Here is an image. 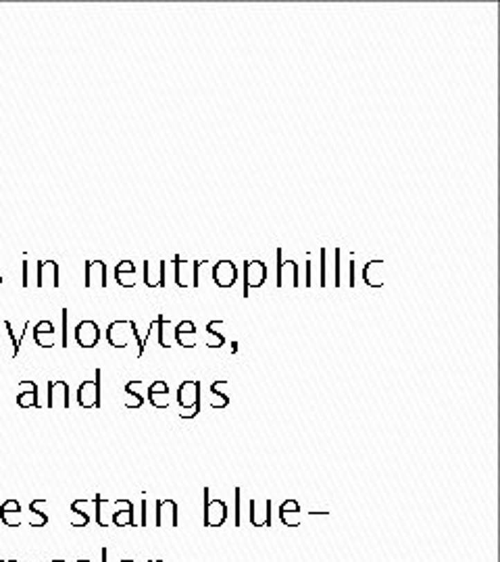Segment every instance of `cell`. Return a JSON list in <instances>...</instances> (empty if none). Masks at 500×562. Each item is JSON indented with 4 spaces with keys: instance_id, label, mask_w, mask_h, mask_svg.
Here are the masks:
<instances>
[{
    "instance_id": "1",
    "label": "cell",
    "mask_w": 500,
    "mask_h": 562,
    "mask_svg": "<svg viewBox=\"0 0 500 562\" xmlns=\"http://www.w3.org/2000/svg\"><path fill=\"white\" fill-rule=\"evenodd\" d=\"M177 406L181 419H196L200 413V381L198 379H186L177 388Z\"/></svg>"
},
{
    "instance_id": "2",
    "label": "cell",
    "mask_w": 500,
    "mask_h": 562,
    "mask_svg": "<svg viewBox=\"0 0 500 562\" xmlns=\"http://www.w3.org/2000/svg\"><path fill=\"white\" fill-rule=\"evenodd\" d=\"M204 260H184L181 256H173V264H175V284L179 288H198L200 279H198V271L202 266Z\"/></svg>"
},
{
    "instance_id": "3",
    "label": "cell",
    "mask_w": 500,
    "mask_h": 562,
    "mask_svg": "<svg viewBox=\"0 0 500 562\" xmlns=\"http://www.w3.org/2000/svg\"><path fill=\"white\" fill-rule=\"evenodd\" d=\"M202 498H204V520H202V525L206 529L223 527L225 520H227V504L223 500H213L208 487L202 489Z\"/></svg>"
},
{
    "instance_id": "4",
    "label": "cell",
    "mask_w": 500,
    "mask_h": 562,
    "mask_svg": "<svg viewBox=\"0 0 500 562\" xmlns=\"http://www.w3.org/2000/svg\"><path fill=\"white\" fill-rule=\"evenodd\" d=\"M278 256V279H276V286L278 288H301V266L296 260H284V250L278 248L276 252Z\"/></svg>"
},
{
    "instance_id": "5",
    "label": "cell",
    "mask_w": 500,
    "mask_h": 562,
    "mask_svg": "<svg viewBox=\"0 0 500 562\" xmlns=\"http://www.w3.org/2000/svg\"><path fill=\"white\" fill-rule=\"evenodd\" d=\"M136 332H138L136 321H130V319L113 321V323L107 327V342H109L113 348H127V344H130V340L136 336Z\"/></svg>"
},
{
    "instance_id": "6",
    "label": "cell",
    "mask_w": 500,
    "mask_h": 562,
    "mask_svg": "<svg viewBox=\"0 0 500 562\" xmlns=\"http://www.w3.org/2000/svg\"><path fill=\"white\" fill-rule=\"evenodd\" d=\"M267 281V264L263 260H244V298L250 296V290L261 288Z\"/></svg>"
},
{
    "instance_id": "7",
    "label": "cell",
    "mask_w": 500,
    "mask_h": 562,
    "mask_svg": "<svg viewBox=\"0 0 500 562\" xmlns=\"http://www.w3.org/2000/svg\"><path fill=\"white\" fill-rule=\"evenodd\" d=\"M78 404L82 408H100V369L94 371V379L80 383Z\"/></svg>"
},
{
    "instance_id": "8",
    "label": "cell",
    "mask_w": 500,
    "mask_h": 562,
    "mask_svg": "<svg viewBox=\"0 0 500 562\" xmlns=\"http://www.w3.org/2000/svg\"><path fill=\"white\" fill-rule=\"evenodd\" d=\"M92 502H94V508H96V523L100 527H109L111 525V518H113V514L117 510L127 508V506H134L132 500H117V502H113V500L100 498V493H96L92 498Z\"/></svg>"
},
{
    "instance_id": "9",
    "label": "cell",
    "mask_w": 500,
    "mask_h": 562,
    "mask_svg": "<svg viewBox=\"0 0 500 562\" xmlns=\"http://www.w3.org/2000/svg\"><path fill=\"white\" fill-rule=\"evenodd\" d=\"M179 525V510L175 500H157L154 502V527L175 529Z\"/></svg>"
},
{
    "instance_id": "10",
    "label": "cell",
    "mask_w": 500,
    "mask_h": 562,
    "mask_svg": "<svg viewBox=\"0 0 500 562\" xmlns=\"http://www.w3.org/2000/svg\"><path fill=\"white\" fill-rule=\"evenodd\" d=\"M213 281L217 288H233L238 281V266L231 260H219L213 264Z\"/></svg>"
},
{
    "instance_id": "11",
    "label": "cell",
    "mask_w": 500,
    "mask_h": 562,
    "mask_svg": "<svg viewBox=\"0 0 500 562\" xmlns=\"http://www.w3.org/2000/svg\"><path fill=\"white\" fill-rule=\"evenodd\" d=\"M144 284L148 288L167 286V260H144Z\"/></svg>"
},
{
    "instance_id": "12",
    "label": "cell",
    "mask_w": 500,
    "mask_h": 562,
    "mask_svg": "<svg viewBox=\"0 0 500 562\" xmlns=\"http://www.w3.org/2000/svg\"><path fill=\"white\" fill-rule=\"evenodd\" d=\"M36 286L38 288H59V262L55 260H40L36 264Z\"/></svg>"
},
{
    "instance_id": "13",
    "label": "cell",
    "mask_w": 500,
    "mask_h": 562,
    "mask_svg": "<svg viewBox=\"0 0 500 562\" xmlns=\"http://www.w3.org/2000/svg\"><path fill=\"white\" fill-rule=\"evenodd\" d=\"M98 340H100V327H98L96 321L86 319V321L78 323V327H75V342H78V346L90 350V348H94L98 344Z\"/></svg>"
},
{
    "instance_id": "14",
    "label": "cell",
    "mask_w": 500,
    "mask_h": 562,
    "mask_svg": "<svg viewBox=\"0 0 500 562\" xmlns=\"http://www.w3.org/2000/svg\"><path fill=\"white\" fill-rule=\"evenodd\" d=\"M46 404L53 410H57V408L67 410L69 408V386H67V381L55 379V381L48 383V402Z\"/></svg>"
},
{
    "instance_id": "15",
    "label": "cell",
    "mask_w": 500,
    "mask_h": 562,
    "mask_svg": "<svg viewBox=\"0 0 500 562\" xmlns=\"http://www.w3.org/2000/svg\"><path fill=\"white\" fill-rule=\"evenodd\" d=\"M84 286L90 290L94 286L98 288H107V264L102 260H88L84 264Z\"/></svg>"
},
{
    "instance_id": "16",
    "label": "cell",
    "mask_w": 500,
    "mask_h": 562,
    "mask_svg": "<svg viewBox=\"0 0 500 562\" xmlns=\"http://www.w3.org/2000/svg\"><path fill=\"white\" fill-rule=\"evenodd\" d=\"M17 390H19V394H17V404L21 406V408H42V404H40V398H38V386L34 383V381H30V379H24V381H19V386H17Z\"/></svg>"
},
{
    "instance_id": "17",
    "label": "cell",
    "mask_w": 500,
    "mask_h": 562,
    "mask_svg": "<svg viewBox=\"0 0 500 562\" xmlns=\"http://www.w3.org/2000/svg\"><path fill=\"white\" fill-rule=\"evenodd\" d=\"M248 506H250V525L257 527V529H261V527H271V500H265L263 510H259L255 498L248 502Z\"/></svg>"
},
{
    "instance_id": "18",
    "label": "cell",
    "mask_w": 500,
    "mask_h": 562,
    "mask_svg": "<svg viewBox=\"0 0 500 562\" xmlns=\"http://www.w3.org/2000/svg\"><path fill=\"white\" fill-rule=\"evenodd\" d=\"M34 342L40 348H53L57 344V329H55L53 321H40L34 327Z\"/></svg>"
},
{
    "instance_id": "19",
    "label": "cell",
    "mask_w": 500,
    "mask_h": 562,
    "mask_svg": "<svg viewBox=\"0 0 500 562\" xmlns=\"http://www.w3.org/2000/svg\"><path fill=\"white\" fill-rule=\"evenodd\" d=\"M280 520L288 529H294V527L301 525V504L294 498L282 502V506H280Z\"/></svg>"
},
{
    "instance_id": "20",
    "label": "cell",
    "mask_w": 500,
    "mask_h": 562,
    "mask_svg": "<svg viewBox=\"0 0 500 562\" xmlns=\"http://www.w3.org/2000/svg\"><path fill=\"white\" fill-rule=\"evenodd\" d=\"M173 338H175L177 346L188 348V350L194 348V346H196V325H194V321H181V323L175 327Z\"/></svg>"
},
{
    "instance_id": "21",
    "label": "cell",
    "mask_w": 500,
    "mask_h": 562,
    "mask_svg": "<svg viewBox=\"0 0 500 562\" xmlns=\"http://www.w3.org/2000/svg\"><path fill=\"white\" fill-rule=\"evenodd\" d=\"M0 520L7 527H19L21 525V504L17 500H5L0 506Z\"/></svg>"
},
{
    "instance_id": "22",
    "label": "cell",
    "mask_w": 500,
    "mask_h": 562,
    "mask_svg": "<svg viewBox=\"0 0 500 562\" xmlns=\"http://www.w3.org/2000/svg\"><path fill=\"white\" fill-rule=\"evenodd\" d=\"M382 266H384V260H380V258H373L371 262L365 264V269H363V281H365V286H369V288H382V286H384V273H382Z\"/></svg>"
},
{
    "instance_id": "23",
    "label": "cell",
    "mask_w": 500,
    "mask_h": 562,
    "mask_svg": "<svg viewBox=\"0 0 500 562\" xmlns=\"http://www.w3.org/2000/svg\"><path fill=\"white\" fill-rule=\"evenodd\" d=\"M225 321H211L206 323V348H221L225 344V336L219 332V327H223Z\"/></svg>"
},
{
    "instance_id": "24",
    "label": "cell",
    "mask_w": 500,
    "mask_h": 562,
    "mask_svg": "<svg viewBox=\"0 0 500 562\" xmlns=\"http://www.w3.org/2000/svg\"><path fill=\"white\" fill-rule=\"evenodd\" d=\"M88 506H92V500H75V502L71 504V510H73V514H75V518L71 520V527H86V525L90 523V514L84 512Z\"/></svg>"
},
{
    "instance_id": "25",
    "label": "cell",
    "mask_w": 500,
    "mask_h": 562,
    "mask_svg": "<svg viewBox=\"0 0 500 562\" xmlns=\"http://www.w3.org/2000/svg\"><path fill=\"white\" fill-rule=\"evenodd\" d=\"M42 506H46V500H34V502L30 504V510H32V520H30V525H32L34 529L44 527V525L48 523V514L42 510Z\"/></svg>"
},
{
    "instance_id": "26",
    "label": "cell",
    "mask_w": 500,
    "mask_h": 562,
    "mask_svg": "<svg viewBox=\"0 0 500 562\" xmlns=\"http://www.w3.org/2000/svg\"><path fill=\"white\" fill-rule=\"evenodd\" d=\"M111 525H117V527H138V523L134 520V506H127V508H121L113 514L111 518Z\"/></svg>"
},
{
    "instance_id": "27",
    "label": "cell",
    "mask_w": 500,
    "mask_h": 562,
    "mask_svg": "<svg viewBox=\"0 0 500 562\" xmlns=\"http://www.w3.org/2000/svg\"><path fill=\"white\" fill-rule=\"evenodd\" d=\"M171 325V321L169 319H165L163 315H159L157 317V327H159V346L161 348H171L169 346V340H167V327Z\"/></svg>"
},
{
    "instance_id": "28",
    "label": "cell",
    "mask_w": 500,
    "mask_h": 562,
    "mask_svg": "<svg viewBox=\"0 0 500 562\" xmlns=\"http://www.w3.org/2000/svg\"><path fill=\"white\" fill-rule=\"evenodd\" d=\"M115 279H117V284L121 288H134L136 286V273H117Z\"/></svg>"
},
{
    "instance_id": "29",
    "label": "cell",
    "mask_w": 500,
    "mask_h": 562,
    "mask_svg": "<svg viewBox=\"0 0 500 562\" xmlns=\"http://www.w3.org/2000/svg\"><path fill=\"white\" fill-rule=\"evenodd\" d=\"M154 408H169V394H146Z\"/></svg>"
},
{
    "instance_id": "30",
    "label": "cell",
    "mask_w": 500,
    "mask_h": 562,
    "mask_svg": "<svg viewBox=\"0 0 500 562\" xmlns=\"http://www.w3.org/2000/svg\"><path fill=\"white\" fill-rule=\"evenodd\" d=\"M319 258H321V262H319V286L321 288H325L328 286V279H325V258H328V250L325 248H319Z\"/></svg>"
},
{
    "instance_id": "31",
    "label": "cell",
    "mask_w": 500,
    "mask_h": 562,
    "mask_svg": "<svg viewBox=\"0 0 500 562\" xmlns=\"http://www.w3.org/2000/svg\"><path fill=\"white\" fill-rule=\"evenodd\" d=\"M334 256H336V260H334V286L340 288L342 286V279H340V256H342V250L336 248L334 250Z\"/></svg>"
},
{
    "instance_id": "32",
    "label": "cell",
    "mask_w": 500,
    "mask_h": 562,
    "mask_svg": "<svg viewBox=\"0 0 500 562\" xmlns=\"http://www.w3.org/2000/svg\"><path fill=\"white\" fill-rule=\"evenodd\" d=\"M146 394H169V386H167L163 379H154V381L148 386Z\"/></svg>"
},
{
    "instance_id": "33",
    "label": "cell",
    "mask_w": 500,
    "mask_h": 562,
    "mask_svg": "<svg viewBox=\"0 0 500 562\" xmlns=\"http://www.w3.org/2000/svg\"><path fill=\"white\" fill-rule=\"evenodd\" d=\"M240 493H242V489L240 487H235L233 489V502H235V512H233V523H235V527H240L242 525V518H240V514H242V504H240Z\"/></svg>"
},
{
    "instance_id": "34",
    "label": "cell",
    "mask_w": 500,
    "mask_h": 562,
    "mask_svg": "<svg viewBox=\"0 0 500 562\" xmlns=\"http://www.w3.org/2000/svg\"><path fill=\"white\" fill-rule=\"evenodd\" d=\"M3 327L7 329V334L11 336V340H13V354H11V359H15L17 354H19V350H21V340L19 338H15V334H13V329H11V323L9 321H5L3 323Z\"/></svg>"
},
{
    "instance_id": "35",
    "label": "cell",
    "mask_w": 500,
    "mask_h": 562,
    "mask_svg": "<svg viewBox=\"0 0 500 562\" xmlns=\"http://www.w3.org/2000/svg\"><path fill=\"white\" fill-rule=\"evenodd\" d=\"M229 404V396L227 394H213L211 398V408H225Z\"/></svg>"
},
{
    "instance_id": "36",
    "label": "cell",
    "mask_w": 500,
    "mask_h": 562,
    "mask_svg": "<svg viewBox=\"0 0 500 562\" xmlns=\"http://www.w3.org/2000/svg\"><path fill=\"white\" fill-rule=\"evenodd\" d=\"M117 273H136V264L132 262V260H121V262H117V266H115V275Z\"/></svg>"
},
{
    "instance_id": "37",
    "label": "cell",
    "mask_w": 500,
    "mask_h": 562,
    "mask_svg": "<svg viewBox=\"0 0 500 562\" xmlns=\"http://www.w3.org/2000/svg\"><path fill=\"white\" fill-rule=\"evenodd\" d=\"M305 286L307 288L313 286V260L311 258H307V262H305Z\"/></svg>"
},
{
    "instance_id": "38",
    "label": "cell",
    "mask_w": 500,
    "mask_h": 562,
    "mask_svg": "<svg viewBox=\"0 0 500 562\" xmlns=\"http://www.w3.org/2000/svg\"><path fill=\"white\" fill-rule=\"evenodd\" d=\"M227 388V379H217L211 383V394H225Z\"/></svg>"
},
{
    "instance_id": "39",
    "label": "cell",
    "mask_w": 500,
    "mask_h": 562,
    "mask_svg": "<svg viewBox=\"0 0 500 562\" xmlns=\"http://www.w3.org/2000/svg\"><path fill=\"white\" fill-rule=\"evenodd\" d=\"M21 286L24 288H30V262L28 260H24V264H21Z\"/></svg>"
},
{
    "instance_id": "40",
    "label": "cell",
    "mask_w": 500,
    "mask_h": 562,
    "mask_svg": "<svg viewBox=\"0 0 500 562\" xmlns=\"http://www.w3.org/2000/svg\"><path fill=\"white\" fill-rule=\"evenodd\" d=\"M150 520H148V502L142 500V520L138 523V527H148Z\"/></svg>"
},
{
    "instance_id": "41",
    "label": "cell",
    "mask_w": 500,
    "mask_h": 562,
    "mask_svg": "<svg viewBox=\"0 0 500 562\" xmlns=\"http://www.w3.org/2000/svg\"><path fill=\"white\" fill-rule=\"evenodd\" d=\"M61 315H63V348H67V309H63Z\"/></svg>"
},
{
    "instance_id": "42",
    "label": "cell",
    "mask_w": 500,
    "mask_h": 562,
    "mask_svg": "<svg viewBox=\"0 0 500 562\" xmlns=\"http://www.w3.org/2000/svg\"><path fill=\"white\" fill-rule=\"evenodd\" d=\"M100 554H102V562H107V556H109V550H107V547H102V550H100Z\"/></svg>"
},
{
    "instance_id": "43",
    "label": "cell",
    "mask_w": 500,
    "mask_h": 562,
    "mask_svg": "<svg viewBox=\"0 0 500 562\" xmlns=\"http://www.w3.org/2000/svg\"><path fill=\"white\" fill-rule=\"evenodd\" d=\"M231 352H233V354L238 352V342H231Z\"/></svg>"
},
{
    "instance_id": "44",
    "label": "cell",
    "mask_w": 500,
    "mask_h": 562,
    "mask_svg": "<svg viewBox=\"0 0 500 562\" xmlns=\"http://www.w3.org/2000/svg\"><path fill=\"white\" fill-rule=\"evenodd\" d=\"M51 562H67V560H63V558H57V560H51Z\"/></svg>"
},
{
    "instance_id": "45",
    "label": "cell",
    "mask_w": 500,
    "mask_h": 562,
    "mask_svg": "<svg viewBox=\"0 0 500 562\" xmlns=\"http://www.w3.org/2000/svg\"><path fill=\"white\" fill-rule=\"evenodd\" d=\"M75 562H90V560H86V558H80V560H75Z\"/></svg>"
},
{
    "instance_id": "46",
    "label": "cell",
    "mask_w": 500,
    "mask_h": 562,
    "mask_svg": "<svg viewBox=\"0 0 500 562\" xmlns=\"http://www.w3.org/2000/svg\"><path fill=\"white\" fill-rule=\"evenodd\" d=\"M121 562H134V560H130V558H125V560H121Z\"/></svg>"
},
{
    "instance_id": "47",
    "label": "cell",
    "mask_w": 500,
    "mask_h": 562,
    "mask_svg": "<svg viewBox=\"0 0 500 562\" xmlns=\"http://www.w3.org/2000/svg\"><path fill=\"white\" fill-rule=\"evenodd\" d=\"M0 348H3V338H0Z\"/></svg>"
},
{
    "instance_id": "48",
    "label": "cell",
    "mask_w": 500,
    "mask_h": 562,
    "mask_svg": "<svg viewBox=\"0 0 500 562\" xmlns=\"http://www.w3.org/2000/svg\"><path fill=\"white\" fill-rule=\"evenodd\" d=\"M150 562H163V560H150Z\"/></svg>"
},
{
    "instance_id": "49",
    "label": "cell",
    "mask_w": 500,
    "mask_h": 562,
    "mask_svg": "<svg viewBox=\"0 0 500 562\" xmlns=\"http://www.w3.org/2000/svg\"><path fill=\"white\" fill-rule=\"evenodd\" d=\"M5 562H17V560H5Z\"/></svg>"
},
{
    "instance_id": "50",
    "label": "cell",
    "mask_w": 500,
    "mask_h": 562,
    "mask_svg": "<svg viewBox=\"0 0 500 562\" xmlns=\"http://www.w3.org/2000/svg\"><path fill=\"white\" fill-rule=\"evenodd\" d=\"M0 284H3V275H0Z\"/></svg>"
}]
</instances>
